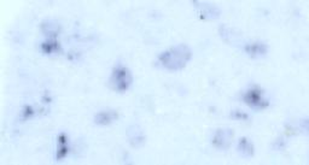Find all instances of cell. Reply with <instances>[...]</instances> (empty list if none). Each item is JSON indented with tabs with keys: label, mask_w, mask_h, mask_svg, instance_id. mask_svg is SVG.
I'll return each instance as SVG.
<instances>
[{
	"label": "cell",
	"mask_w": 309,
	"mask_h": 165,
	"mask_svg": "<svg viewBox=\"0 0 309 165\" xmlns=\"http://www.w3.org/2000/svg\"><path fill=\"white\" fill-rule=\"evenodd\" d=\"M231 117L233 120H237V121H248L249 120V116L246 115L245 112H242V111H233L231 113Z\"/></svg>",
	"instance_id": "13"
},
{
	"label": "cell",
	"mask_w": 309,
	"mask_h": 165,
	"mask_svg": "<svg viewBox=\"0 0 309 165\" xmlns=\"http://www.w3.org/2000/svg\"><path fill=\"white\" fill-rule=\"evenodd\" d=\"M192 5H196L197 12L203 20H215L220 16V10L207 1H192Z\"/></svg>",
	"instance_id": "5"
},
{
	"label": "cell",
	"mask_w": 309,
	"mask_h": 165,
	"mask_svg": "<svg viewBox=\"0 0 309 165\" xmlns=\"http://www.w3.org/2000/svg\"><path fill=\"white\" fill-rule=\"evenodd\" d=\"M127 137H128V141L131 143L132 147H140L145 143V134H144L143 129L139 126H131L127 129Z\"/></svg>",
	"instance_id": "6"
},
{
	"label": "cell",
	"mask_w": 309,
	"mask_h": 165,
	"mask_svg": "<svg viewBox=\"0 0 309 165\" xmlns=\"http://www.w3.org/2000/svg\"><path fill=\"white\" fill-rule=\"evenodd\" d=\"M191 58L192 51L190 50L189 46L178 45L161 53L157 58V63L159 66L170 71H178V70L184 69Z\"/></svg>",
	"instance_id": "1"
},
{
	"label": "cell",
	"mask_w": 309,
	"mask_h": 165,
	"mask_svg": "<svg viewBox=\"0 0 309 165\" xmlns=\"http://www.w3.org/2000/svg\"><path fill=\"white\" fill-rule=\"evenodd\" d=\"M244 51H245L246 55L251 57V58H260V57H264L267 55L268 46L266 45L265 42L255 41L244 46Z\"/></svg>",
	"instance_id": "7"
},
{
	"label": "cell",
	"mask_w": 309,
	"mask_h": 165,
	"mask_svg": "<svg viewBox=\"0 0 309 165\" xmlns=\"http://www.w3.org/2000/svg\"><path fill=\"white\" fill-rule=\"evenodd\" d=\"M42 32L46 34V36L48 37H52L55 40V37L58 35L59 31H61V27L57 22H53V21H47V22L42 23L41 26Z\"/></svg>",
	"instance_id": "10"
},
{
	"label": "cell",
	"mask_w": 309,
	"mask_h": 165,
	"mask_svg": "<svg viewBox=\"0 0 309 165\" xmlns=\"http://www.w3.org/2000/svg\"><path fill=\"white\" fill-rule=\"evenodd\" d=\"M69 152V146H68V137L64 132L59 134L58 136V150H57V161H61L62 158L67 156Z\"/></svg>",
	"instance_id": "9"
},
{
	"label": "cell",
	"mask_w": 309,
	"mask_h": 165,
	"mask_svg": "<svg viewBox=\"0 0 309 165\" xmlns=\"http://www.w3.org/2000/svg\"><path fill=\"white\" fill-rule=\"evenodd\" d=\"M34 116V110L32 106H26L22 111V118L23 120H28V118H32Z\"/></svg>",
	"instance_id": "14"
},
{
	"label": "cell",
	"mask_w": 309,
	"mask_h": 165,
	"mask_svg": "<svg viewBox=\"0 0 309 165\" xmlns=\"http://www.w3.org/2000/svg\"><path fill=\"white\" fill-rule=\"evenodd\" d=\"M244 104L254 110H265L270 106V100L266 99L264 89L253 86L243 94Z\"/></svg>",
	"instance_id": "3"
},
{
	"label": "cell",
	"mask_w": 309,
	"mask_h": 165,
	"mask_svg": "<svg viewBox=\"0 0 309 165\" xmlns=\"http://www.w3.org/2000/svg\"><path fill=\"white\" fill-rule=\"evenodd\" d=\"M238 151H239V153H242L243 156L245 157L254 156L253 142L249 141L246 137H243V139H240L239 142H238Z\"/></svg>",
	"instance_id": "11"
},
{
	"label": "cell",
	"mask_w": 309,
	"mask_h": 165,
	"mask_svg": "<svg viewBox=\"0 0 309 165\" xmlns=\"http://www.w3.org/2000/svg\"><path fill=\"white\" fill-rule=\"evenodd\" d=\"M233 136H234V132H233L232 129L220 128L214 134L213 139H211V143H213L214 147L219 148V150H229L230 146H231Z\"/></svg>",
	"instance_id": "4"
},
{
	"label": "cell",
	"mask_w": 309,
	"mask_h": 165,
	"mask_svg": "<svg viewBox=\"0 0 309 165\" xmlns=\"http://www.w3.org/2000/svg\"><path fill=\"white\" fill-rule=\"evenodd\" d=\"M110 86L117 93H124L129 89L133 83V76L128 67L116 66L113 69L110 77Z\"/></svg>",
	"instance_id": "2"
},
{
	"label": "cell",
	"mask_w": 309,
	"mask_h": 165,
	"mask_svg": "<svg viewBox=\"0 0 309 165\" xmlns=\"http://www.w3.org/2000/svg\"><path fill=\"white\" fill-rule=\"evenodd\" d=\"M118 118L117 111L108 110V111H100L94 116V123L99 124V126H109V124L114 123Z\"/></svg>",
	"instance_id": "8"
},
{
	"label": "cell",
	"mask_w": 309,
	"mask_h": 165,
	"mask_svg": "<svg viewBox=\"0 0 309 165\" xmlns=\"http://www.w3.org/2000/svg\"><path fill=\"white\" fill-rule=\"evenodd\" d=\"M41 50L46 55H51V53H56L61 51V47H59V44L56 40H48V41L41 45Z\"/></svg>",
	"instance_id": "12"
}]
</instances>
